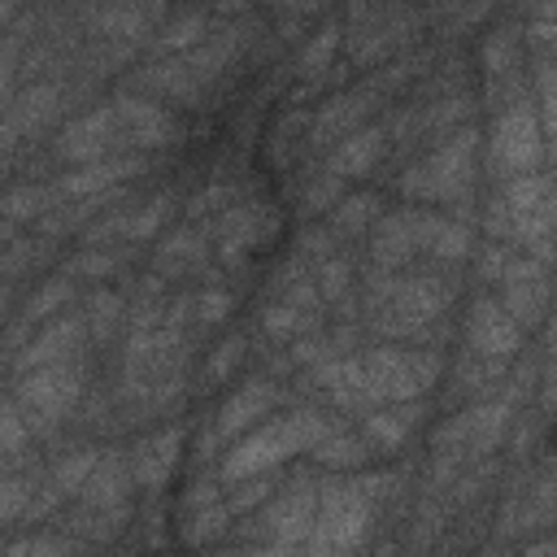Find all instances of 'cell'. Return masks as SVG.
<instances>
[{
  "mask_svg": "<svg viewBox=\"0 0 557 557\" xmlns=\"http://www.w3.org/2000/svg\"><path fill=\"white\" fill-rule=\"evenodd\" d=\"M326 418L313 413V409H296L287 418H274L265 426H257L252 435H244L226 461H222V479H252V474H265L270 466H278L283 457L300 453V448H313L322 435H326Z\"/></svg>",
  "mask_w": 557,
  "mask_h": 557,
  "instance_id": "1",
  "label": "cell"
},
{
  "mask_svg": "<svg viewBox=\"0 0 557 557\" xmlns=\"http://www.w3.org/2000/svg\"><path fill=\"white\" fill-rule=\"evenodd\" d=\"M383 479H335L326 483V492L318 496V527L309 531V548H352L374 513V496H379Z\"/></svg>",
  "mask_w": 557,
  "mask_h": 557,
  "instance_id": "2",
  "label": "cell"
},
{
  "mask_svg": "<svg viewBox=\"0 0 557 557\" xmlns=\"http://www.w3.org/2000/svg\"><path fill=\"white\" fill-rule=\"evenodd\" d=\"M357 374H361V396L366 400H413L422 387L435 383L440 374V357L435 352H409V348H374L366 357H357Z\"/></svg>",
  "mask_w": 557,
  "mask_h": 557,
  "instance_id": "3",
  "label": "cell"
},
{
  "mask_svg": "<svg viewBox=\"0 0 557 557\" xmlns=\"http://www.w3.org/2000/svg\"><path fill=\"white\" fill-rule=\"evenodd\" d=\"M78 387H83V370L74 361H52V366H35V370L17 374L9 400L22 409L30 431L44 435V431H52L74 409Z\"/></svg>",
  "mask_w": 557,
  "mask_h": 557,
  "instance_id": "4",
  "label": "cell"
},
{
  "mask_svg": "<svg viewBox=\"0 0 557 557\" xmlns=\"http://www.w3.org/2000/svg\"><path fill=\"white\" fill-rule=\"evenodd\" d=\"M470 174H474V131H457L448 135L422 165H413L400 187L409 196H435V200H453L470 187Z\"/></svg>",
  "mask_w": 557,
  "mask_h": 557,
  "instance_id": "5",
  "label": "cell"
},
{
  "mask_svg": "<svg viewBox=\"0 0 557 557\" xmlns=\"http://www.w3.org/2000/svg\"><path fill=\"white\" fill-rule=\"evenodd\" d=\"M544 144H540V117L531 109V100H513L496 126H492V165L500 174H531V165L540 161Z\"/></svg>",
  "mask_w": 557,
  "mask_h": 557,
  "instance_id": "6",
  "label": "cell"
},
{
  "mask_svg": "<svg viewBox=\"0 0 557 557\" xmlns=\"http://www.w3.org/2000/svg\"><path fill=\"white\" fill-rule=\"evenodd\" d=\"M496 278H500V305H505L522 326H535V322L548 313L553 287H548V270H544L535 257L500 265Z\"/></svg>",
  "mask_w": 557,
  "mask_h": 557,
  "instance_id": "7",
  "label": "cell"
},
{
  "mask_svg": "<svg viewBox=\"0 0 557 557\" xmlns=\"http://www.w3.org/2000/svg\"><path fill=\"white\" fill-rule=\"evenodd\" d=\"M466 344L474 357H496L505 361L522 344V322L500 305V300H474L470 322H466Z\"/></svg>",
  "mask_w": 557,
  "mask_h": 557,
  "instance_id": "8",
  "label": "cell"
},
{
  "mask_svg": "<svg viewBox=\"0 0 557 557\" xmlns=\"http://www.w3.org/2000/svg\"><path fill=\"white\" fill-rule=\"evenodd\" d=\"M131 483H135V461H126V457H104V461H96V470L87 474V483H83V509L87 513H96L100 522H117L122 513H126V496H131Z\"/></svg>",
  "mask_w": 557,
  "mask_h": 557,
  "instance_id": "9",
  "label": "cell"
},
{
  "mask_svg": "<svg viewBox=\"0 0 557 557\" xmlns=\"http://www.w3.org/2000/svg\"><path fill=\"white\" fill-rule=\"evenodd\" d=\"M83 326H87V313H70V309H65L57 322H48L39 335H30L26 348L13 352L9 370H13V374H26V370H35V366L70 361V352H78V344H83Z\"/></svg>",
  "mask_w": 557,
  "mask_h": 557,
  "instance_id": "10",
  "label": "cell"
},
{
  "mask_svg": "<svg viewBox=\"0 0 557 557\" xmlns=\"http://www.w3.org/2000/svg\"><path fill=\"white\" fill-rule=\"evenodd\" d=\"M144 152H113V157H100V161H83L78 170H70L52 196H100V191H113L122 187L126 178L144 174Z\"/></svg>",
  "mask_w": 557,
  "mask_h": 557,
  "instance_id": "11",
  "label": "cell"
},
{
  "mask_svg": "<svg viewBox=\"0 0 557 557\" xmlns=\"http://www.w3.org/2000/svg\"><path fill=\"white\" fill-rule=\"evenodd\" d=\"M278 405V392L274 383L265 379H252L244 383L222 409H218V422H213V444H231L235 435H244L248 426H257L261 418H270V409Z\"/></svg>",
  "mask_w": 557,
  "mask_h": 557,
  "instance_id": "12",
  "label": "cell"
},
{
  "mask_svg": "<svg viewBox=\"0 0 557 557\" xmlns=\"http://www.w3.org/2000/svg\"><path fill=\"white\" fill-rule=\"evenodd\" d=\"M313 509H318V492H313L309 483H296L292 492H283L278 505L265 513V522L274 527V548H278V544H283V548L300 544V531L313 527Z\"/></svg>",
  "mask_w": 557,
  "mask_h": 557,
  "instance_id": "13",
  "label": "cell"
},
{
  "mask_svg": "<svg viewBox=\"0 0 557 557\" xmlns=\"http://www.w3.org/2000/svg\"><path fill=\"white\" fill-rule=\"evenodd\" d=\"M383 131L379 126H366V131H352V135H344L335 148H331V157H326V170L331 174H339V178H357V174H366L374 161H379V152H383Z\"/></svg>",
  "mask_w": 557,
  "mask_h": 557,
  "instance_id": "14",
  "label": "cell"
},
{
  "mask_svg": "<svg viewBox=\"0 0 557 557\" xmlns=\"http://www.w3.org/2000/svg\"><path fill=\"white\" fill-rule=\"evenodd\" d=\"M265 218H261V209H231L226 218H222V235H218V257L226 261V265H235V261H244L261 239H265Z\"/></svg>",
  "mask_w": 557,
  "mask_h": 557,
  "instance_id": "15",
  "label": "cell"
},
{
  "mask_svg": "<svg viewBox=\"0 0 557 557\" xmlns=\"http://www.w3.org/2000/svg\"><path fill=\"white\" fill-rule=\"evenodd\" d=\"M174 457H178V431H161V435H148L135 453H131V461H135V483L139 487H161L165 479H170V470H174Z\"/></svg>",
  "mask_w": 557,
  "mask_h": 557,
  "instance_id": "16",
  "label": "cell"
},
{
  "mask_svg": "<svg viewBox=\"0 0 557 557\" xmlns=\"http://www.w3.org/2000/svg\"><path fill=\"white\" fill-rule=\"evenodd\" d=\"M366 100H370V91L335 96V100L318 113V122H313V131H309V144H313V148H326V144H339L344 135H352L357 117L366 113Z\"/></svg>",
  "mask_w": 557,
  "mask_h": 557,
  "instance_id": "17",
  "label": "cell"
},
{
  "mask_svg": "<svg viewBox=\"0 0 557 557\" xmlns=\"http://www.w3.org/2000/svg\"><path fill=\"white\" fill-rule=\"evenodd\" d=\"M413 431V405L409 400H392V405H383V409H374L366 422H361V435H366V444H374V448H396V444H405V435Z\"/></svg>",
  "mask_w": 557,
  "mask_h": 557,
  "instance_id": "18",
  "label": "cell"
},
{
  "mask_svg": "<svg viewBox=\"0 0 557 557\" xmlns=\"http://www.w3.org/2000/svg\"><path fill=\"white\" fill-rule=\"evenodd\" d=\"M74 296V283L70 278H52V283H44V292L39 296H30L26 305H22V318L13 322V331H9V348L17 352V339H22V331H35L48 313H65L61 305Z\"/></svg>",
  "mask_w": 557,
  "mask_h": 557,
  "instance_id": "19",
  "label": "cell"
},
{
  "mask_svg": "<svg viewBox=\"0 0 557 557\" xmlns=\"http://www.w3.org/2000/svg\"><path fill=\"white\" fill-rule=\"evenodd\" d=\"M205 252H209V248H205V235L187 226V231H178V235H170V239L161 244V252H157V270H165V274L174 270V274H178V270L205 261Z\"/></svg>",
  "mask_w": 557,
  "mask_h": 557,
  "instance_id": "20",
  "label": "cell"
},
{
  "mask_svg": "<svg viewBox=\"0 0 557 557\" xmlns=\"http://www.w3.org/2000/svg\"><path fill=\"white\" fill-rule=\"evenodd\" d=\"M209 35V17L205 13H183L178 22H170L157 39V52H191L196 44H205Z\"/></svg>",
  "mask_w": 557,
  "mask_h": 557,
  "instance_id": "21",
  "label": "cell"
},
{
  "mask_svg": "<svg viewBox=\"0 0 557 557\" xmlns=\"http://www.w3.org/2000/svg\"><path fill=\"white\" fill-rule=\"evenodd\" d=\"M170 205H174V200H170V191H161V196H152L148 205H139V209L122 222V239H126V244H144V239H152V235H157V226L165 222Z\"/></svg>",
  "mask_w": 557,
  "mask_h": 557,
  "instance_id": "22",
  "label": "cell"
},
{
  "mask_svg": "<svg viewBox=\"0 0 557 557\" xmlns=\"http://www.w3.org/2000/svg\"><path fill=\"white\" fill-rule=\"evenodd\" d=\"M335 44H339V26L331 22V26H322V30H318V39H309V44H305V52L296 57V70H300L305 78L322 74V70H326V61H331V52H335Z\"/></svg>",
  "mask_w": 557,
  "mask_h": 557,
  "instance_id": "23",
  "label": "cell"
},
{
  "mask_svg": "<svg viewBox=\"0 0 557 557\" xmlns=\"http://www.w3.org/2000/svg\"><path fill=\"white\" fill-rule=\"evenodd\" d=\"M370 205H374L370 196H357V200H344V205L335 209V218H331V231H335V235H352V231H361V222H366V218L374 213Z\"/></svg>",
  "mask_w": 557,
  "mask_h": 557,
  "instance_id": "24",
  "label": "cell"
},
{
  "mask_svg": "<svg viewBox=\"0 0 557 557\" xmlns=\"http://www.w3.org/2000/svg\"><path fill=\"white\" fill-rule=\"evenodd\" d=\"M226 309H231V296L222 292V287H209V292H200V296H191V313H196V322H222L226 318Z\"/></svg>",
  "mask_w": 557,
  "mask_h": 557,
  "instance_id": "25",
  "label": "cell"
},
{
  "mask_svg": "<svg viewBox=\"0 0 557 557\" xmlns=\"http://www.w3.org/2000/svg\"><path fill=\"white\" fill-rule=\"evenodd\" d=\"M540 100H544V126L557 135V65L544 70V78H540Z\"/></svg>",
  "mask_w": 557,
  "mask_h": 557,
  "instance_id": "26",
  "label": "cell"
},
{
  "mask_svg": "<svg viewBox=\"0 0 557 557\" xmlns=\"http://www.w3.org/2000/svg\"><path fill=\"white\" fill-rule=\"evenodd\" d=\"M265 496H270V479H252V483H244V487L231 496L226 509L235 513V509H248V505H257V500H265Z\"/></svg>",
  "mask_w": 557,
  "mask_h": 557,
  "instance_id": "27",
  "label": "cell"
},
{
  "mask_svg": "<svg viewBox=\"0 0 557 557\" xmlns=\"http://www.w3.org/2000/svg\"><path fill=\"white\" fill-rule=\"evenodd\" d=\"M109 265H113V257H109V252H91V257L74 261V265H70V274H109Z\"/></svg>",
  "mask_w": 557,
  "mask_h": 557,
  "instance_id": "28",
  "label": "cell"
},
{
  "mask_svg": "<svg viewBox=\"0 0 557 557\" xmlns=\"http://www.w3.org/2000/svg\"><path fill=\"white\" fill-rule=\"evenodd\" d=\"M283 4H287V9H296V13H300V9H313V4H318V0H283Z\"/></svg>",
  "mask_w": 557,
  "mask_h": 557,
  "instance_id": "29",
  "label": "cell"
}]
</instances>
